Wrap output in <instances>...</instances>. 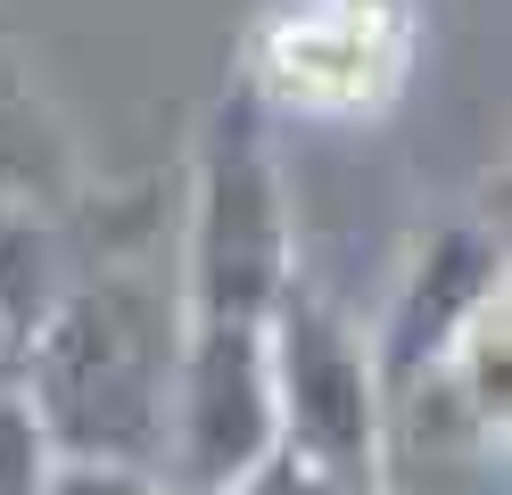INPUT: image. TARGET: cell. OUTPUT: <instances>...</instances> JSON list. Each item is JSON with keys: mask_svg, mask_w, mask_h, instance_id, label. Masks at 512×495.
I'll use <instances>...</instances> for the list:
<instances>
[{"mask_svg": "<svg viewBox=\"0 0 512 495\" xmlns=\"http://www.w3.org/2000/svg\"><path fill=\"white\" fill-rule=\"evenodd\" d=\"M174 355H182L174 264L116 248L100 264H75L58 306L9 355V380L34 413L50 462L157 471L166 405H174Z\"/></svg>", "mask_w": 512, "mask_h": 495, "instance_id": "6da1fadb", "label": "cell"}, {"mask_svg": "<svg viewBox=\"0 0 512 495\" xmlns=\"http://www.w3.org/2000/svg\"><path fill=\"white\" fill-rule=\"evenodd\" d=\"M298 281V215L281 174V124L240 83H223L190 141L174 289L182 322H265Z\"/></svg>", "mask_w": 512, "mask_h": 495, "instance_id": "7a4b0ae2", "label": "cell"}, {"mask_svg": "<svg viewBox=\"0 0 512 495\" xmlns=\"http://www.w3.org/2000/svg\"><path fill=\"white\" fill-rule=\"evenodd\" d=\"M422 58V0H265L240 25L232 83L273 124H372Z\"/></svg>", "mask_w": 512, "mask_h": 495, "instance_id": "3957f363", "label": "cell"}, {"mask_svg": "<svg viewBox=\"0 0 512 495\" xmlns=\"http://www.w3.org/2000/svg\"><path fill=\"white\" fill-rule=\"evenodd\" d=\"M281 462L331 487H389V396H380L364 322L339 314L306 273L265 314Z\"/></svg>", "mask_w": 512, "mask_h": 495, "instance_id": "277c9868", "label": "cell"}, {"mask_svg": "<svg viewBox=\"0 0 512 495\" xmlns=\"http://www.w3.org/2000/svg\"><path fill=\"white\" fill-rule=\"evenodd\" d=\"M273 454H281V421H273L265 322H182L157 487L166 495H232Z\"/></svg>", "mask_w": 512, "mask_h": 495, "instance_id": "5b68a950", "label": "cell"}, {"mask_svg": "<svg viewBox=\"0 0 512 495\" xmlns=\"http://www.w3.org/2000/svg\"><path fill=\"white\" fill-rule=\"evenodd\" d=\"M488 306H504V231H496L488 215H446V223H430L422 240L405 248L380 322L364 330L372 372H380V396H389V421L438 380V363L455 355V339H463Z\"/></svg>", "mask_w": 512, "mask_h": 495, "instance_id": "8992f818", "label": "cell"}, {"mask_svg": "<svg viewBox=\"0 0 512 495\" xmlns=\"http://www.w3.org/2000/svg\"><path fill=\"white\" fill-rule=\"evenodd\" d=\"M67 281H75V248H67L58 207L0 190V339H9V355L34 339V322L58 306Z\"/></svg>", "mask_w": 512, "mask_h": 495, "instance_id": "52a82bcc", "label": "cell"}, {"mask_svg": "<svg viewBox=\"0 0 512 495\" xmlns=\"http://www.w3.org/2000/svg\"><path fill=\"white\" fill-rule=\"evenodd\" d=\"M0 190L34 198V207H67V190H75L67 132L50 124V108L34 99V83L9 66V50H0Z\"/></svg>", "mask_w": 512, "mask_h": 495, "instance_id": "ba28073f", "label": "cell"}, {"mask_svg": "<svg viewBox=\"0 0 512 495\" xmlns=\"http://www.w3.org/2000/svg\"><path fill=\"white\" fill-rule=\"evenodd\" d=\"M42 479H50V446H42L34 413H25L9 363H0V495H42Z\"/></svg>", "mask_w": 512, "mask_h": 495, "instance_id": "9c48e42d", "label": "cell"}, {"mask_svg": "<svg viewBox=\"0 0 512 495\" xmlns=\"http://www.w3.org/2000/svg\"><path fill=\"white\" fill-rule=\"evenodd\" d=\"M42 495H166L157 471H116V462H50Z\"/></svg>", "mask_w": 512, "mask_h": 495, "instance_id": "30bf717a", "label": "cell"}, {"mask_svg": "<svg viewBox=\"0 0 512 495\" xmlns=\"http://www.w3.org/2000/svg\"><path fill=\"white\" fill-rule=\"evenodd\" d=\"M232 495H389V487H331V479H306V471H290V462H265L256 479H240Z\"/></svg>", "mask_w": 512, "mask_h": 495, "instance_id": "8fae6325", "label": "cell"}, {"mask_svg": "<svg viewBox=\"0 0 512 495\" xmlns=\"http://www.w3.org/2000/svg\"><path fill=\"white\" fill-rule=\"evenodd\" d=\"M0 363H9V339H0Z\"/></svg>", "mask_w": 512, "mask_h": 495, "instance_id": "7c38bea8", "label": "cell"}]
</instances>
